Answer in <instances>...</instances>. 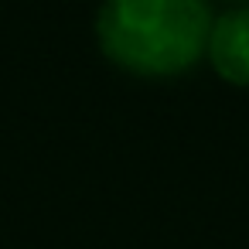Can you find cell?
Listing matches in <instances>:
<instances>
[{
	"label": "cell",
	"mask_w": 249,
	"mask_h": 249,
	"mask_svg": "<svg viewBox=\"0 0 249 249\" xmlns=\"http://www.w3.org/2000/svg\"><path fill=\"white\" fill-rule=\"evenodd\" d=\"M205 58L229 86L249 89V7H229L215 18Z\"/></svg>",
	"instance_id": "7a4b0ae2"
},
{
	"label": "cell",
	"mask_w": 249,
	"mask_h": 249,
	"mask_svg": "<svg viewBox=\"0 0 249 249\" xmlns=\"http://www.w3.org/2000/svg\"><path fill=\"white\" fill-rule=\"evenodd\" d=\"M215 14L208 0H103L96 45L140 79H178L205 58Z\"/></svg>",
	"instance_id": "6da1fadb"
}]
</instances>
